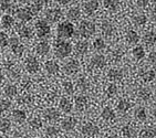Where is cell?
Returning <instances> with one entry per match:
<instances>
[{"mask_svg":"<svg viewBox=\"0 0 156 138\" xmlns=\"http://www.w3.org/2000/svg\"><path fill=\"white\" fill-rule=\"evenodd\" d=\"M54 54L59 59H66L72 52V44L63 39H58L54 41Z\"/></svg>","mask_w":156,"mask_h":138,"instance_id":"cell-1","label":"cell"},{"mask_svg":"<svg viewBox=\"0 0 156 138\" xmlns=\"http://www.w3.org/2000/svg\"><path fill=\"white\" fill-rule=\"evenodd\" d=\"M57 33H58L59 39H63V40L70 39V38H72L75 34L74 24L71 21H69V20L60 22V23L58 24Z\"/></svg>","mask_w":156,"mask_h":138,"instance_id":"cell-2","label":"cell"},{"mask_svg":"<svg viewBox=\"0 0 156 138\" xmlns=\"http://www.w3.org/2000/svg\"><path fill=\"white\" fill-rule=\"evenodd\" d=\"M79 34L81 38H83L84 40L89 39L93 36L96 31L95 24L90 20H82L79 24Z\"/></svg>","mask_w":156,"mask_h":138,"instance_id":"cell-3","label":"cell"},{"mask_svg":"<svg viewBox=\"0 0 156 138\" xmlns=\"http://www.w3.org/2000/svg\"><path fill=\"white\" fill-rule=\"evenodd\" d=\"M34 31H36L37 36L43 39V38H47V36H50L51 33V27H50V23H49L45 19H40L36 22L34 24Z\"/></svg>","mask_w":156,"mask_h":138,"instance_id":"cell-4","label":"cell"},{"mask_svg":"<svg viewBox=\"0 0 156 138\" xmlns=\"http://www.w3.org/2000/svg\"><path fill=\"white\" fill-rule=\"evenodd\" d=\"M45 20L51 23H57L63 18V11L59 7H53L45 11L44 13Z\"/></svg>","mask_w":156,"mask_h":138,"instance_id":"cell-5","label":"cell"},{"mask_svg":"<svg viewBox=\"0 0 156 138\" xmlns=\"http://www.w3.org/2000/svg\"><path fill=\"white\" fill-rule=\"evenodd\" d=\"M13 12H15L16 17L18 18V20L21 22V23L29 22L31 19L33 18V15H32V12H31L30 8H29V6L28 7H18Z\"/></svg>","mask_w":156,"mask_h":138,"instance_id":"cell-6","label":"cell"},{"mask_svg":"<svg viewBox=\"0 0 156 138\" xmlns=\"http://www.w3.org/2000/svg\"><path fill=\"white\" fill-rule=\"evenodd\" d=\"M16 31L19 34L21 39L23 40H30L32 39L33 34H34V31L31 27L27 26L24 23H19L16 26Z\"/></svg>","mask_w":156,"mask_h":138,"instance_id":"cell-7","label":"cell"},{"mask_svg":"<svg viewBox=\"0 0 156 138\" xmlns=\"http://www.w3.org/2000/svg\"><path fill=\"white\" fill-rule=\"evenodd\" d=\"M79 70H80V63L75 59H70L69 61H66V63L63 64V71L68 75L76 74L79 72Z\"/></svg>","mask_w":156,"mask_h":138,"instance_id":"cell-8","label":"cell"},{"mask_svg":"<svg viewBox=\"0 0 156 138\" xmlns=\"http://www.w3.org/2000/svg\"><path fill=\"white\" fill-rule=\"evenodd\" d=\"M9 45L11 49V52L16 57H21L24 52V45L20 42V40L16 36H12L9 40Z\"/></svg>","mask_w":156,"mask_h":138,"instance_id":"cell-9","label":"cell"},{"mask_svg":"<svg viewBox=\"0 0 156 138\" xmlns=\"http://www.w3.org/2000/svg\"><path fill=\"white\" fill-rule=\"evenodd\" d=\"M24 67L28 72L33 74V73H37L39 71L40 63L36 57H28L24 61Z\"/></svg>","mask_w":156,"mask_h":138,"instance_id":"cell-10","label":"cell"},{"mask_svg":"<svg viewBox=\"0 0 156 138\" xmlns=\"http://www.w3.org/2000/svg\"><path fill=\"white\" fill-rule=\"evenodd\" d=\"M100 8V3L98 0H89L83 3V12L87 16H93Z\"/></svg>","mask_w":156,"mask_h":138,"instance_id":"cell-11","label":"cell"},{"mask_svg":"<svg viewBox=\"0 0 156 138\" xmlns=\"http://www.w3.org/2000/svg\"><path fill=\"white\" fill-rule=\"evenodd\" d=\"M90 65L93 69H98V70L103 69L106 65V59H105V57L102 55V54H96V55L92 57V59H91Z\"/></svg>","mask_w":156,"mask_h":138,"instance_id":"cell-12","label":"cell"},{"mask_svg":"<svg viewBox=\"0 0 156 138\" xmlns=\"http://www.w3.org/2000/svg\"><path fill=\"white\" fill-rule=\"evenodd\" d=\"M81 133L85 136L92 137L99 134V127L93 123H87L81 127Z\"/></svg>","mask_w":156,"mask_h":138,"instance_id":"cell-13","label":"cell"},{"mask_svg":"<svg viewBox=\"0 0 156 138\" xmlns=\"http://www.w3.org/2000/svg\"><path fill=\"white\" fill-rule=\"evenodd\" d=\"M50 49H51V47H50L48 41L41 40V41H39V42L36 44L34 50H36V53L38 54V55H40V57H45V55L50 52Z\"/></svg>","mask_w":156,"mask_h":138,"instance_id":"cell-14","label":"cell"},{"mask_svg":"<svg viewBox=\"0 0 156 138\" xmlns=\"http://www.w3.org/2000/svg\"><path fill=\"white\" fill-rule=\"evenodd\" d=\"M43 116L48 122H51V123H54V122H58L59 118H60V113L58 111L57 108L50 107L47 108L43 113Z\"/></svg>","mask_w":156,"mask_h":138,"instance_id":"cell-15","label":"cell"},{"mask_svg":"<svg viewBox=\"0 0 156 138\" xmlns=\"http://www.w3.org/2000/svg\"><path fill=\"white\" fill-rule=\"evenodd\" d=\"M44 70L45 72L50 75H55L60 71V65L57 61L54 60H48L44 63Z\"/></svg>","mask_w":156,"mask_h":138,"instance_id":"cell-16","label":"cell"},{"mask_svg":"<svg viewBox=\"0 0 156 138\" xmlns=\"http://www.w3.org/2000/svg\"><path fill=\"white\" fill-rule=\"evenodd\" d=\"M142 41H143L145 47L152 48L156 43V33L154 31H146L144 33L143 38H142Z\"/></svg>","mask_w":156,"mask_h":138,"instance_id":"cell-17","label":"cell"},{"mask_svg":"<svg viewBox=\"0 0 156 138\" xmlns=\"http://www.w3.org/2000/svg\"><path fill=\"white\" fill-rule=\"evenodd\" d=\"M87 105H89V99L85 95H78L74 98V106L78 111L82 112L87 109Z\"/></svg>","mask_w":156,"mask_h":138,"instance_id":"cell-18","label":"cell"},{"mask_svg":"<svg viewBox=\"0 0 156 138\" xmlns=\"http://www.w3.org/2000/svg\"><path fill=\"white\" fill-rule=\"evenodd\" d=\"M66 18L69 21H78L81 18V10L79 7H71L68 11H66Z\"/></svg>","mask_w":156,"mask_h":138,"instance_id":"cell-19","label":"cell"},{"mask_svg":"<svg viewBox=\"0 0 156 138\" xmlns=\"http://www.w3.org/2000/svg\"><path fill=\"white\" fill-rule=\"evenodd\" d=\"M101 31L106 38H111L115 32V28L113 23L110 21H103L101 24Z\"/></svg>","mask_w":156,"mask_h":138,"instance_id":"cell-20","label":"cell"},{"mask_svg":"<svg viewBox=\"0 0 156 138\" xmlns=\"http://www.w3.org/2000/svg\"><path fill=\"white\" fill-rule=\"evenodd\" d=\"M74 50L78 55H84L89 51V43H87V40H80L75 43Z\"/></svg>","mask_w":156,"mask_h":138,"instance_id":"cell-21","label":"cell"},{"mask_svg":"<svg viewBox=\"0 0 156 138\" xmlns=\"http://www.w3.org/2000/svg\"><path fill=\"white\" fill-rule=\"evenodd\" d=\"M75 125H76V119L72 116L66 117V118L61 122V127H62L64 130H66V132L73 130V129L75 128Z\"/></svg>","mask_w":156,"mask_h":138,"instance_id":"cell-22","label":"cell"},{"mask_svg":"<svg viewBox=\"0 0 156 138\" xmlns=\"http://www.w3.org/2000/svg\"><path fill=\"white\" fill-rule=\"evenodd\" d=\"M140 78L145 83H150V82L155 80L156 72L154 70H142L141 72H140Z\"/></svg>","mask_w":156,"mask_h":138,"instance_id":"cell-23","label":"cell"},{"mask_svg":"<svg viewBox=\"0 0 156 138\" xmlns=\"http://www.w3.org/2000/svg\"><path fill=\"white\" fill-rule=\"evenodd\" d=\"M108 78L111 82L121 81V80L123 78V72H122V70L116 69V67H114V69H110L108 72Z\"/></svg>","mask_w":156,"mask_h":138,"instance_id":"cell-24","label":"cell"},{"mask_svg":"<svg viewBox=\"0 0 156 138\" xmlns=\"http://www.w3.org/2000/svg\"><path fill=\"white\" fill-rule=\"evenodd\" d=\"M11 118L15 120L16 123L22 124L24 120L27 119V114L22 109H13L11 112Z\"/></svg>","mask_w":156,"mask_h":138,"instance_id":"cell-25","label":"cell"},{"mask_svg":"<svg viewBox=\"0 0 156 138\" xmlns=\"http://www.w3.org/2000/svg\"><path fill=\"white\" fill-rule=\"evenodd\" d=\"M16 21H15V18L12 17L11 15L9 13H7V15H3L1 17V26H2L3 29H11L12 27H15Z\"/></svg>","mask_w":156,"mask_h":138,"instance_id":"cell-26","label":"cell"},{"mask_svg":"<svg viewBox=\"0 0 156 138\" xmlns=\"http://www.w3.org/2000/svg\"><path fill=\"white\" fill-rule=\"evenodd\" d=\"M59 107L63 113H71L73 109V104L68 97H62L59 102Z\"/></svg>","mask_w":156,"mask_h":138,"instance_id":"cell-27","label":"cell"},{"mask_svg":"<svg viewBox=\"0 0 156 138\" xmlns=\"http://www.w3.org/2000/svg\"><path fill=\"white\" fill-rule=\"evenodd\" d=\"M125 41L129 44H136L140 41V34L135 30H129L125 34Z\"/></svg>","mask_w":156,"mask_h":138,"instance_id":"cell-28","label":"cell"},{"mask_svg":"<svg viewBox=\"0 0 156 138\" xmlns=\"http://www.w3.org/2000/svg\"><path fill=\"white\" fill-rule=\"evenodd\" d=\"M101 116H102V118L104 120H106V122H111V120L115 119V112L113 111V108L110 107V106H105L104 108H103L102 113H101Z\"/></svg>","mask_w":156,"mask_h":138,"instance_id":"cell-29","label":"cell"},{"mask_svg":"<svg viewBox=\"0 0 156 138\" xmlns=\"http://www.w3.org/2000/svg\"><path fill=\"white\" fill-rule=\"evenodd\" d=\"M132 55H133V57L137 61L143 60V59L145 57V55H146L144 47H142V45H136L135 48L132 50Z\"/></svg>","mask_w":156,"mask_h":138,"instance_id":"cell-30","label":"cell"},{"mask_svg":"<svg viewBox=\"0 0 156 138\" xmlns=\"http://www.w3.org/2000/svg\"><path fill=\"white\" fill-rule=\"evenodd\" d=\"M132 21L136 27H144L147 23V17L143 13H137V15L133 16Z\"/></svg>","mask_w":156,"mask_h":138,"instance_id":"cell-31","label":"cell"},{"mask_svg":"<svg viewBox=\"0 0 156 138\" xmlns=\"http://www.w3.org/2000/svg\"><path fill=\"white\" fill-rule=\"evenodd\" d=\"M3 93H5V95L8 97V98H15L16 96H17V94H18V88H17V86L13 84H9L7 85V86H5V88H3Z\"/></svg>","mask_w":156,"mask_h":138,"instance_id":"cell-32","label":"cell"},{"mask_svg":"<svg viewBox=\"0 0 156 138\" xmlns=\"http://www.w3.org/2000/svg\"><path fill=\"white\" fill-rule=\"evenodd\" d=\"M119 5V0H103V7L108 11H116Z\"/></svg>","mask_w":156,"mask_h":138,"instance_id":"cell-33","label":"cell"},{"mask_svg":"<svg viewBox=\"0 0 156 138\" xmlns=\"http://www.w3.org/2000/svg\"><path fill=\"white\" fill-rule=\"evenodd\" d=\"M116 108L120 113H126V112H129V109L131 108V103H129L127 99H121V101L117 102Z\"/></svg>","mask_w":156,"mask_h":138,"instance_id":"cell-34","label":"cell"},{"mask_svg":"<svg viewBox=\"0 0 156 138\" xmlns=\"http://www.w3.org/2000/svg\"><path fill=\"white\" fill-rule=\"evenodd\" d=\"M10 128H11V122L9 118H6V117L0 118V132L6 134L9 132Z\"/></svg>","mask_w":156,"mask_h":138,"instance_id":"cell-35","label":"cell"},{"mask_svg":"<svg viewBox=\"0 0 156 138\" xmlns=\"http://www.w3.org/2000/svg\"><path fill=\"white\" fill-rule=\"evenodd\" d=\"M140 138H156V130L151 127L142 129L140 133Z\"/></svg>","mask_w":156,"mask_h":138,"instance_id":"cell-36","label":"cell"},{"mask_svg":"<svg viewBox=\"0 0 156 138\" xmlns=\"http://www.w3.org/2000/svg\"><path fill=\"white\" fill-rule=\"evenodd\" d=\"M122 136H123V138H134L136 136L135 129L132 126L126 125L122 128Z\"/></svg>","mask_w":156,"mask_h":138,"instance_id":"cell-37","label":"cell"},{"mask_svg":"<svg viewBox=\"0 0 156 138\" xmlns=\"http://www.w3.org/2000/svg\"><path fill=\"white\" fill-rule=\"evenodd\" d=\"M135 118L141 122H145L147 119V111L145 107H138L135 109Z\"/></svg>","mask_w":156,"mask_h":138,"instance_id":"cell-38","label":"cell"},{"mask_svg":"<svg viewBox=\"0 0 156 138\" xmlns=\"http://www.w3.org/2000/svg\"><path fill=\"white\" fill-rule=\"evenodd\" d=\"M106 48V44H105V41L103 38H96V39H94L93 41V49L95 50V51L100 52V51H103L104 49Z\"/></svg>","mask_w":156,"mask_h":138,"instance_id":"cell-39","label":"cell"},{"mask_svg":"<svg viewBox=\"0 0 156 138\" xmlns=\"http://www.w3.org/2000/svg\"><path fill=\"white\" fill-rule=\"evenodd\" d=\"M62 87H63L64 93L68 94V95H73V94H74L75 87L71 81H64L62 84Z\"/></svg>","mask_w":156,"mask_h":138,"instance_id":"cell-40","label":"cell"},{"mask_svg":"<svg viewBox=\"0 0 156 138\" xmlns=\"http://www.w3.org/2000/svg\"><path fill=\"white\" fill-rule=\"evenodd\" d=\"M138 97L142 99V101H148L151 98V91L147 88V87H141L140 90H138Z\"/></svg>","mask_w":156,"mask_h":138,"instance_id":"cell-41","label":"cell"},{"mask_svg":"<svg viewBox=\"0 0 156 138\" xmlns=\"http://www.w3.org/2000/svg\"><path fill=\"white\" fill-rule=\"evenodd\" d=\"M76 86L79 87V90L87 91V88H89V86H90V84H89V81H87V78L81 76V78H79L78 81H76Z\"/></svg>","mask_w":156,"mask_h":138,"instance_id":"cell-42","label":"cell"},{"mask_svg":"<svg viewBox=\"0 0 156 138\" xmlns=\"http://www.w3.org/2000/svg\"><path fill=\"white\" fill-rule=\"evenodd\" d=\"M29 125L32 129H40L42 127V120L40 117H33L29 120Z\"/></svg>","mask_w":156,"mask_h":138,"instance_id":"cell-43","label":"cell"},{"mask_svg":"<svg viewBox=\"0 0 156 138\" xmlns=\"http://www.w3.org/2000/svg\"><path fill=\"white\" fill-rule=\"evenodd\" d=\"M9 40L10 38L8 34L5 32H0V49H5L6 47L9 45Z\"/></svg>","mask_w":156,"mask_h":138,"instance_id":"cell-44","label":"cell"},{"mask_svg":"<svg viewBox=\"0 0 156 138\" xmlns=\"http://www.w3.org/2000/svg\"><path fill=\"white\" fill-rule=\"evenodd\" d=\"M105 94L108 95V97H112V96L116 95L117 94V86L114 84V83L108 84V87H106V90H105Z\"/></svg>","mask_w":156,"mask_h":138,"instance_id":"cell-45","label":"cell"},{"mask_svg":"<svg viewBox=\"0 0 156 138\" xmlns=\"http://www.w3.org/2000/svg\"><path fill=\"white\" fill-rule=\"evenodd\" d=\"M12 8L11 0H0V11H10Z\"/></svg>","mask_w":156,"mask_h":138,"instance_id":"cell-46","label":"cell"},{"mask_svg":"<svg viewBox=\"0 0 156 138\" xmlns=\"http://www.w3.org/2000/svg\"><path fill=\"white\" fill-rule=\"evenodd\" d=\"M11 106V102L9 99H0V114L8 111Z\"/></svg>","mask_w":156,"mask_h":138,"instance_id":"cell-47","label":"cell"},{"mask_svg":"<svg viewBox=\"0 0 156 138\" xmlns=\"http://www.w3.org/2000/svg\"><path fill=\"white\" fill-rule=\"evenodd\" d=\"M45 134H47V136H49V137H54V136H57L58 134H59V129L54 126H49L45 129Z\"/></svg>","mask_w":156,"mask_h":138,"instance_id":"cell-48","label":"cell"},{"mask_svg":"<svg viewBox=\"0 0 156 138\" xmlns=\"http://www.w3.org/2000/svg\"><path fill=\"white\" fill-rule=\"evenodd\" d=\"M29 8H30L31 12H32L33 17H34V16H38V15H39L40 11H41V9H42V7L38 6V5H36V3H32L31 6H29Z\"/></svg>","mask_w":156,"mask_h":138,"instance_id":"cell-49","label":"cell"},{"mask_svg":"<svg viewBox=\"0 0 156 138\" xmlns=\"http://www.w3.org/2000/svg\"><path fill=\"white\" fill-rule=\"evenodd\" d=\"M19 103H23V104H30L32 102V98L30 97V95H22L20 96V98L18 99Z\"/></svg>","mask_w":156,"mask_h":138,"instance_id":"cell-50","label":"cell"},{"mask_svg":"<svg viewBox=\"0 0 156 138\" xmlns=\"http://www.w3.org/2000/svg\"><path fill=\"white\" fill-rule=\"evenodd\" d=\"M148 62L153 66H156V51H152L148 54Z\"/></svg>","mask_w":156,"mask_h":138,"instance_id":"cell-51","label":"cell"},{"mask_svg":"<svg viewBox=\"0 0 156 138\" xmlns=\"http://www.w3.org/2000/svg\"><path fill=\"white\" fill-rule=\"evenodd\" d=\"M136 1V5H137L140 8H145V7L148 6V3H150V0H135Z\"/></svg>","mask_w":156,"mask_h":138,"instance_id":"cell-52","label":"cell"},{"mask_svg":"<svg viewBox=\"0 0 156 138\" xmlns=\"http://www.w3.org/2000/svg\"><path fill=\"white\" fill-rule=\"evenodd\" d=\"M49 1H50V0H33V3H36V5H38V6L43 8L44 6L48 5Z\"/></svg>","mask_w":156,"mask_h":138,"instance_id":"cell-53","label":"cell"},{"mask_svg":"<svg viewBox=\"0 0 156 138\" xmlns=\"http://www.w3.org/2000/svg\"><path fill=\"white\" fill-rule=\"evenodd\" d=\"M151 19H152V21H153L154 23H156V8L151 11Z\"/></svg>","mask_w":156,"mask_h":138,"instance_id":"cell-54","label":"cell"},{"mask_svg":"<svg viewBox=\"0 0 156 138\" xmlns=\"http://www.w3.org/2000/svg\"><path fill=\"white\" fill-rule=\"evenodd\" d=\"M57 3H59L60 6H66L70 2V0H54Z\"/></svg>","mask_w":156,"mask_h":138,"instance_id":"cell-55","label":"cell"},{"mask_svg":"<svg viewBox=\"0 0 156 138\" xmlns=\"http://www.w3.org/2000/svg\"><path fill=\"white\" fill-rule=\"evenodd\" d=\"M5 81V76H3V74L1 72H0V85L2 84V82Z\"/></svg>","mask_w":156,"mask_h":138,"instance_id":"cell-56","label":"cell"},{"mask_svg":"<svg viewBox=\"0 0 156 138\" xmlns=\"http://www.w3.org/2000/svg\"><path fill=\"white\" fill-rule=\"evenodd\" d=\"M16 1H17V2H19V3H22V5H23V3H27L28 1H29V0H16Z\"/></svg>","mask_w":156,"mask_h":138,"instance_id":"cell-57","label":"cell"},{"mask_svg":"<svg viewBox=\"0 0 156 138\" xmlns=\"http://www.w3.org/2000/svg\"><path fill=\"white\" fill-rule=\"evenodd\" d=\"M153 116H154V118L156 119V108L153 111Z\"/></svg>","mask_w":156,"mask_h":138,"instance_id":"cell-58","label":"cell"},{"mask_svg":"<svg viewBox=\"0 0 156 138\" xmlns=\"http://www.w3.org/2000/svg\"><path fill=\"white\" fill-rule=\"evenodd\" d=\"M106 138H116V137H115V136H108V137H106Z\"/></svg>","mask_w":156,"mask_h":138,"instance_id":"cell-59","label":"cell"},{"mask_svg":"<svg viewBox=\"0 0 156 138\" xmlns=\"http://www.w3.org/2000/svg\"><path fill=\"white\" fill-rule=\"evenodd\" d=\"M154 94H155V96H156V86L154 87Z\"/></svg>","mask_w":156,"mask_h":138,"instance_id":"cell-60","label":"cell"},{"mask_svg":"<svg viewBox=\"0 0 156 138\" xmlns=\"http://www.w3.org/2000/svg\"><path fill=\"white\" fill-rule=\"evenodd\" d=\"M0 64H1V54H0Z\"/></svg>","mask_w":156,"mask_h":138,"instance_id":"cell-61","label":"cell"},{"mask_svg":"<svg viewBox=\"0 0 156 138\" xmlns=\"http://www.w3.org/2000/svg\"><path fill=\"white\" fill-rule=\"evenodd\" d=\"M154 2H155V3H156V0H154Z\"/></svg>","mask_w":156,"mask_h":138,"instance_id":"cell-62","label":"cell"}]
</instances>
